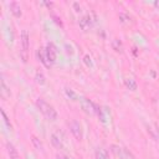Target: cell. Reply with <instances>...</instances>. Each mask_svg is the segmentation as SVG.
<instances>
[{"instance_id": "6da1fadb", "label": "cell", "mask_w": 159, "mask_h": 159, "mask_svg": "<svg viewBox=\"0 0 159 159\" xmlns=\"http://www.w3.org/2000/svg\"><path fill=\"white\" fill-rule=\"evenodd\" d=\"M36 106H37V108L40 109V112H41L47 119H50V120H56V119H57V112H56V109H55L50 103H47L45 99L37 98V99H36Z\"/></svg>"}, {"instance_id": "7a4b0ae2", "label": "cell", "mask_w": 159, "mask_h": 159, "mask_svg": "<svg viewBox=\"0 0 159 159\" xmlns=\"http://www.w3.org/2000/svg\"><path fill=\"white\" fill-rule=\"evenodd\" d=\"M111 152L119 159H135L134 154L130 150H128L125 148H122V147H119L117 144H112L111 145Z\"/></svg>"}, {"instance_id": "3957f363", "label": "cell", "mask_w": 159, "mask_h": 159, "mask_svg": "<svg viewBox=\"0 0 159 159\" xmlns=\"http://www.w3.org/2000/svg\"><path fill=\"white\" fill-rule=\"evenodd\" d=\"M68 128H70V132L72 133V135L77 139V140H81L83 138V129H82V125L80 122H77L76 119H73L70 124H68Z\"/></svg>"}, {"instance_id": "277c9868", "label": "cell", "mask_w": 159, "mask_h": 159, "mask_svg": "<svg viewBox=\"0 0 159 159\" xmlns=\"http://www.w3.org/2000/svg\"><path fill=\"white\" fill-rule=\"evenodd\" d=\"M80 103H81L82 111H83L86 114H93V113H96L97 106H96L91 99H88V98H86V97H82V98L80 99Z\"/></svg>"}, {"instance_id": "5b68a950", "label": "cell", "mask_w": 159, "mask_h": 159, "mask_svg": "<svg viewBox=\"0 0 159 159\" xmlns=\"http://www.w3.org/2000/svg\"><path fill=\"white\" fill-rule=\"evenodd\" d=\"M45 51H46V57H47V61L51 63H53L57 58V52H56V47L52 42H48L45 47Z\"/></svg>"}, {"instance_id": "8992f818", "label": "cell", "mask_w": 159, "mask_h": 159, "mask_svg": "<svg viewBox=\"0 0 159 159\" xmlns=\"http://www.w3.org/2000/svg\"><path fill=\"white\" fill-rule=\"evenodd\" d=\"M20 42H21L22 51H26V52H27V50H29V47H30V36H29V32H27L26 30H22V31H21Z\"/></svg>"}, {"instance_id": "52a82bcc", "label": "cell", "mask_w": 159, "mask_h": 159, "mask_svg": "<svg viewBox=\"0 0 159 159\" xmlns=\"http://www.w3.org/2000/svg\"><path fill=\"white\" fill-rule=\"evenodd\" d=\"M78 25L81 27V30L83 31H87L91 26H92V21H91V16L89 15H86V16H82L80 20H78Z\"/></svg>"}, {"instance_id": "ba28073f", "label": "cell", "mask_w": 159, "mask_h": 159, "mask_svg": "<svg viewBox=\"0 0 159 159\" xmlns=\"http://www.w3.org/2000/svg\"><path fill=\"white\" fill-rule=\"evenodd\" d=\"M6 150H7V154H9V158L10 159H21L17 149L14 147L12 143H10V142L6 143Z\"/></svg>"}, {"instance_id": "9c48e42d", "label": "cell", "mask_w": 159, "mask_h": 159, "mask_svg": "<svg viewBox=\"0 0 159 159\" xmlns=\"http://www.w3.org/2000/svg\"><path fill=\"white\" fill-rule=\"evenodd\" d=\"M9 7H10V12L15 16V17H21V15H22V11H21V6L17 4V2H15V1H11L10 4H9Z\"/></svg>"}, {"instance_id": "30bf717a", "label": "cell", "mask_w": 159, "mask_h": 159, "mask_svg": "<svg viewBox=\"0 0 159 159\" xmlns=\"http://www.w3.org/2000/svg\"><path fill=\"white\" fill-rule=\"evenodd\" d=\"M37 56H39V60L41 61V63H42L43 66H46V67H50V66H51V65H50V62L47 61V57H46V51H45V48L40 47V48L37 50Z\"/></svg>"}, {"instance_id": "8fae6325", "label": "cell", "mask_w": 159, "mask_h": 159, "mask_svg": "<svg viewBox=\"0 0 159 159\" xmlns=\"http://www.w3.org/2000/svg\"><path fill=\"white\" fill-rule=\"evenodd\" d=\"M51 143H52V145H53L55 148H57V149H63V148H65V147H63V143H62V139H61L60 135H57L56 133L51 134Z\"/></svg>"}, {"instance_id": "7c38bea8", "label": "cell", "mask_w": 159, "mask_h": 159, "mask_svg": "<svg viewBox=\"0 0 159 159\" xmlns=\"http://www.w3.org/2000/svg\"><path fill=\"white\" fill-rule=\"evenodd\" d=\"M0 94H1V98H2V99H6L7 97H10V89H9V87L6 86V83H5L4 80H1V89H0Z\"/></svg>"}, {"instance_id": "4fadbf2b", "label": "cell", "mask_w": 159, "mask_h": 159, "mask_svg": "<svg viewBox=\"0 0 159 159\" xmlns=\"http://www.w3.org/2000/svg\"><path fill=\"white\" fill-rule=\"evenodd\" d=\"M124 84H125V87H127L128 89H130V91H135L137 87H138L135 80H134V78H130V77H128V78L124 80Z\"/></svg>"}, {"instance_id": "5bb4252c", "label": "cell", "mask_w": 159, "mask_h": 159, "mask_svg": "<svg viewBox=\"0 0 159 159\" xmlns=\"http://www.w3.org/2000/svg\"><path fill=\"white\" fill-rule=\"evenodd\" d=\"M112 48H113L116 52L122 53V52H123V43H122L118 39H114V40H112Z\"/></svg>"}, {"instance_id": "9a60e30c", "label": "cell", "mask_w": 159, "mask_h": 159, "mask_svg": "<svg viewBox=\"0 0 159 159\" xmlns=\"http://www.w3.org/2000/svg\"><path fill=\"white\" fill-rule=\"evenodd\" d=\"M94 158H96V159H109L107 152H106L104 149H102V148L96 149V152H94Z\"/></svg>"}, {"instance_id": "2e32d148", "label": "cell", "mask_w": 159, "mask_h": 159, "mask_svg": "<svg viewBox=\"0 0 159 159\" xmlns=\"http://www.w3.org/2000/svg\"><path fill=\"white\" fill-rule=\"evenodd\" d=\"M35 81H36V83H39L40 86H43V84L46 83V77H45V75H43L42 72L37 71V72L35 73Z\"/></svg>"}, {"instance_id": "e0dca14e", "label": "cell", "mask_w": 159, "mask_h": 159, "mask_svg": "<svg viewBox=\"0 0 159 159\" xmlns=\"http://www.w3.org/2000/svg\"><path fill=\"white\" fill-rule=\"evenodd\" d=\"M119 20L123 22V24H129V22H133V17L127 14V12H119Z\"/></svg>"}, {"instance_id": "ac0fdd59", "label": "cell", "mask_w": 159, "mask_h": 159, "mask_svg": "<svg viewBox=\"0 0 159 159\" xmlns=\"http://www.w3.org/2000/svg\"><path fill=\"white\" fill-rule=\"evenodd\" d=\"M147 130H148V134L154 139V140H159V132L154 128V127H152V125H148V128H147Z\"/></svg>"}, {"instance_id": "d6986e66", "label": "cell", "mask_w": 159, "mask_h": 159, "mask_svg": "<svg viewBox=\"0 0 159 159\" xmlns=\"http://www.w3.org/2000/svg\"><path fill=\"white\" fill-rule=\"evenodd\" d=\"M65 93H66V96H67L71 101H77V94L75 93L73 89H71V88H66V89H65Z\"/></svg>"}, {"instance_id": "ffe728a7", "label": "cell", "mask_w": 159, "mask_h": 159, "mask_svg": "<svg viewBox=\"0 0 159 159\" xmlns=\"http://www.w3.org/2000/svg\"><path fill=\"white\" fill-rule=\"evenodd\" d=\"M31 142H32V144H34V147L36 149H42V143H41V140L36 135H32L31 137Z\"/></svg>"}, {"instance_id": "44dd1931", "label": "cell", "mask_w": 159, "mask_h": 159, "mask_svg": "<svg viewBox=\"0 0 159 159\" xmlns=\"http://www.w3.org/2000/svg\"><path fill=\"white\" fill-rule=\"evenodd\" d=\"M0 112H1V116H2V118H4V123L7 125V128H9V129H11V128H12V125H11V123H10V120H9V118H7L6 113H5V111H4L2 108H0Z\"/></svg>"}, {"instance_id": "7402d4cb", "label": "cell", "mask_w": 159, "mask_h": 159, "mask_svg": "<svg viewBox=\"0 0 159 159\" xmlns=\"http://www.w3.org/2000/svg\"><path fill=\"white\" fill-rule=\"evenodd\" d=\"M96 113H97V116H98L99 120H101L102 123H106V116H104V113H103V109H101L99 107H97Z\"/></svg>"}, {"instance_id": "603a6c76", "label": "cell", "mask_w": 159, "mask_h": 159, "mask_svg": "<svg viewBox=\"0 0 159 159\" xmlns=\"http://www.w3.org/2000/svg\"><path fill=\"white\" fill-rule=\"evenodd\" d=\"M72 6H73V9H75V11H76V12H81V11H82V7H81L80 2L75 1V2H72Z\"/></svg>"}, {"instance_id": "cb8c5ba5", "label": "cell", "mask_w": 159, "mask_h": 159, "mask_svg": "<svg viewBox=\"0 0 159 159\" xmlns=\"http://www.w3.org/2000/svg\"><path fill=\"white\" fill-rule=\"evenodd\" d=\"M83 61H84V63H86L88 67H91V66H92V61H91V57H89L88 55H86V56L83 57Z\"/></svg>"}, {"instance_id": "d4e9b609", "label": "cell", "mask_w": 159, "mask_h": 159, "mask_svg": "<svg viewBox=\"0 0 159 159\" xmlns=\"http://www.w3.org/2000/svg\"><path fill=\"white\" fill-rule=\"evenodd\" d=\"M56 159H73V158H71V157H68V155H66V154L58 153V154H56Z\"/></svg>"}, {"instance_id": "484cf974", "label": "cell", "mask_w": 159, "mask_h": 159, "mask_svg": "<svg viewBox=\"0 0 159 159\" xmlns=\"http://www.w3.org/2000/svg\"><path fill=\"white\" fill-rule=\"evenodd\" d=\"M52 17H53V20H55V22H56L57 25H60L61 27L63 26V24H62V21H61V19H60V17H57L55 14H52Z\"/></svg>"}, {"instance_id": "4316f807", "label": "cell", "mask_w": 159, "mask_h": 159, "mask_svg": "<svg viewBox=\"0 0 159 159\" xmlns=\"http://www.w3.org/2000/svg\"><path fill=\"white\" fill-rule=\"evenodd\" d=\"M27 52L26 51H22V53H20V56H21V58H22V61L24 62H26L27 61V55H26Z\"/></svg>"}]
</instances>
